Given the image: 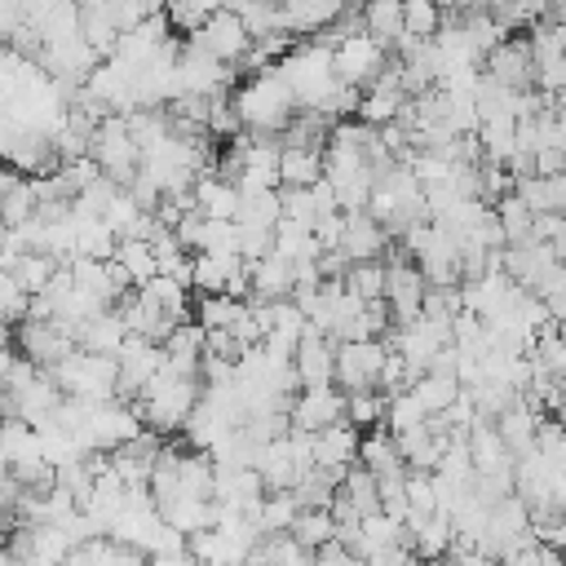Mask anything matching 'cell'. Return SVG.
<instances>
[{"instance_id": "obj_45", "label": "cell", "mask_w": 566, "mask_h": 566, "mask_svg": "<svg viewBox=\"0 0 566 566\" xmlns=\"http://www.w3.org/2000/svg\"><path fill=\"white\" fill-rule=\"evenodd\" d=\"M226 0H164V18L181 31H199L208 13H217Z\"/></svg>"}, {"instance_id": "obj_40", "label": "cell", "mask_w": 566, "mask_h": 566, "mask_svg": "<svg viewBox=\"0 0 566 566\" xmlns=\"http://www.w3.org/2000/svg\"><path fill=\"white\" fill-rule=\"evenodd\" d=\"M385 394L380 389H358V394H345V420L354 429H376L385 424Z\"/></svg>"}, {"instance_id": "obj_17", "label": "cell", "mask_w": 566, "mask_h": 566, "mask_svg": "<svg viewBox=\"0 0 566 566\" xmlns=\"http://www.w3.org/2000/svg\"><path fill=\"white\" fill-rule=\"evenodd\" d=\"M358 442H363V429H354L349 420H336L314 433V464L345 473L349 464H358Z\"/></svg>"}, {"instance_id": "obj_22", "label": "cell", "mask_w": 566, "mask_h": 566, "mask_svg": "<svg viewBox=\"0 0 566 566\" xmlns=\"http://www.w3.org/2000/svg\"><path fill=\"white\" fill-rule=\"evenodd\" d=\"M124 340H128V327H124V318H119L115 305L102 310V314H93L88 323L75 327V345L88 349V354H119Z\"/></svg>"}, {"instance_id": "obj_7", "label": "cell", "mask_w": 566, "mask_h": 566, "mask_svg": "<svg viewBox=\"0 0 566 566\" xmlns=\"http://www.w3.org/2000/svg\"><path fill=\"white\" fill-rule=\"evenodd\" d=\"M385 354H389L385 340H340V345H336V385H340L345 394L380 389Z\"/></svg>"}, {"instance_id": "obj_4", "label": "cell", "mask_w": 566, "mask_h": 566, "mask_svg": "<svg viewBox=\"0 0 566 566\" xmlns=\"http://www.w3.org/2000/svg\"><path fill=\"white\" fill-rule=\"evenodd\" d=\"M88 155H93L97 168H102L111 181H119V186H128V181L137 177V168H142V150H137L133 137H128L124 111L97 119V128H93V137H88Z\"/></svg>"}, {"instance_id": "obj_29", "label": "cell", "mask_w": 566, "mask_h": 566, "mask_svg": "<svg viewBox=\"0 0 566 566\" xmlns=\"http://www.w3.org/2000/svg\"><path fill=\"white\" fill-rule=\"evenodd\" d=\"M283 217V199L279 190H239V226H256V230H274Z\"/></svg>"}, {"instance_id": "obj_44", "label": "cell", "mask_w": 566, "mask_h": 566, "mask_svg": "<svg viewBox=\"0 0 566 566\" xmlns=\"http://www.w3.org/2000/svg\"><path fill=\"white\" fill-rule=\"evenodd\" d=\"M420 420H429V411L420 407V398H416L411 389H402V394H394V398L385 402V429H389V433H402V429H411V424H420Z\"/></svg>"}, {"instance_id": "obj_56", "label": "cell", "mask_w": 566, "mask_h": 566, "mask_svg": "<svg viewBox=\"0 0 566 566\" xmlns=\"http://www.w3.org/2000/svg\"><path fill=\"white\" fill-rule=\"evenodd\" d=\"M4 345H9V323L0 318V349H4Z\"/></svg>"}, {"instance_id": "obj_55", "label": "cell", "mask_w": 566, "mask_h": 566, "mask_svg": "<svg viewBox=\"0 0 566 566\" xmlns=\"http://www.w3.org/2000/svg\"><path fill=\"white\" fill-rule=\"evenodd\" d=\"M75 4H80V9H106L111 0H75Z\"/></svg>"}, {"instance_id": "obj_14", "label": "cell", "mask_w": 566, "mask_h": 566, "mask_svg": "<svg viewBox=\"0 0 566 566\" xmlns=\"http://www.w3.org/2000/svg\"><path fill=\"white\" fill-rule=\"evenodd\" d=\"M287 420L292 429H305V433H318L336 420H345V394L332 389V385H314V389H296V398L287 402Z\"/></svg>"}, {"instance_id": "obj_16", "label": "cell", "mask_w": 566, "mask_h": 566, "mask_svg": "<svg viewBox=\"0 0 566 566\" xmlns=\"http://www.w3.org/2000/svg\"><path fill=\"white\" fill-rule=\"evenodd\" d=\"M385 243H389V230L367 212V208H358V212H345V230H340V252L349 256V261H376L380 252H385Z\"/></svg>"}, {"instance_id": "obj_52", "label": "cell", "mask_w": 566, "mask_h": 566, "mask_svg": "<svg viewBox=\"0 0 566 566\" xmlns=\"http://www.w3.org/2000/svg\"><path fill=\"white\" fill-rule=\"evenodd\" d=\"M150 566H199V562H195L190 548H186V553H172V557H150Z\"/></svg>"}, {"instance_id": "obj_34", "label": "cell", "mask_w": 566, "mask_h": 566, "mask_svg": "<svg viewBox=\"0 0 566 566\" xmlns=\"http://www.w3.org/2000/svg\"><path fill=\"white\" fill-rule=\"evenodd\" d=\"M460 389H464V385H460L455 376H438V371H424V376L411 380V394L420 398V407H424L429 416H442V411L460 398Z\"/></svg>"}, {"instance_id": "obj_32", "label": "cell", "mask_w": 566, "mask_h": 566, "mask_svg": "<svg viewBox=\"0 0 566 566\" xmlns=\"http://www.w3.org/2000/svg\"><path fill=\"white\" fill-rule=\"evenodd\" d=\"M274 252L301 261V256H318V239H314V226L310 221H296V217H279L274 226Z\"/></svg>"}, {"instance_id": "obj_48", "label": "cell", "mask_w": 566, "mask_h": 566, "mask_svg": "<svg viewBox=\"0 0 566 566\" xmlns=\"http://www.w3.org/2000/svg\"><path fill=\"white\" fill-rule=\"evenodd\" d=\"M535 88L548 93L553 102L566 93V57H548V62H535Z\"/></svg>"}, {"instance_id": "obj_25", "label": "cell", "mask_w": 566, "mask_h": 566, "mask_svg": "<svg viewBox=\"0 0 566 566\" xmlns=\"http://www.w3.org/2000/svg\"><path fill=\"white\" fill-rule=\"evenodd\" d=\"M363 31H367L371 40H380L385 49H398V40L407 35L402 0H367V4H363Z\"/></svg>"}, {"instance_id": "obj_3", "label": "cell", "mask_w": 566, "mask_h": 566, "mask_svg": "<svg viewBox=\"0 0 566 566\" xmlns=\"http://www.w3.org/2000/svg\"><path fill=\"white\" fill-rule=\"evenodd\" d=\"M274 71L287 80V88L296 93V106H310V111H318L332 93H336V57H332V44H323V40H310V44H296V49H287L279 62H274Z\"/></svg>"}, {"instance_id": "obj_1", "label": "cell", "mask_w": 566, "mask_h": 566, "mask_svg": "<svg viewBox=\"0 0 566 566\" xmlns=\"http://www.w3.org/2000/svg\"><path fill=\"white\" fill-rule=\"evenodd\" d=\"M234 115H239V124H243L248 133L279 137V133L292 124V115H296V93L287 88V80H283L274 66H265V71H256V75L234 93Z\"/></svg>"}, {"instance_id": "obj_58", "label": "cell", "mask_w": 566, "mask_h": 566, "mask_svg": "<svg viewBox=\"0 0 566 566\" xmlns=\"http://www.w3.org/2000/svg\"><path fill=\"white\" fill-rule=\"evenodd\" d=\"M548 4H553V9H557V0H548Z\"/></svg>"}, {"instance_id": "obj_30", "label": "cell", "mask_w": 566, "mask_h": 566, "mask_svg": "<svg viewBox=\"0 0 566 566\" xmlns=\"http://www.w3.org/2000/svg\"><path fill=\"white\" fill-rule=\"evenodd\" d=\"M80 35L88 40V49H93L97 57H111L124 31H119V22H115V13H111V4H106V9H80Z\"/></svg>"}, {"instance_id": "obj_13", "label": "cell", "mask_w": 566, "mask_h": 566, "mask_svg": "<svg viewBox=\"0 0 566 566\" xmlns=\"http://www.w3.org/2000/svg\"><path fill=\"white\" fill-rule=\"evenodd\" d=\"M482 62H486V75L500 80L504 88H517V93H531V88H535V57H531L526 35L500 40Z\"/></svg>"}, {"instance_id": "obj_38", "label": "cell", "mask_w": 566, "mask_h": 566, "mask_svg": "<svg viewBox=\"0 0 566 566\" xmlns=\"http://www.w3.org/2000/svg\"><path fill=\"white\" fill-rule=\"evenodd\" d=\"M495 217H500V226H504V243H522V239H531L535 212L526 208V199H522L517 190H509V195L495 199Z\"/></svg>"}, {"instance_id": "obj_27", "label": "cell", "mask_w": 566, "mask_h": 566, "mask_svg": "<svg viewBox=\"0 0 566 566\" xmlns=\"http://www.w3.org/2000/svg\"><path fill=\"white\" fill-rule=\"evenodd\" d=\"M62 270V261L57 256H49V252H18L13 261H9V274L22 283V292L27 296H40L49 283H53V274Z\"/></svg>"}, {"instance_id": "obj_43", "label": "cell", "mask_w": 566, "mask_h": 566, "mask_svg": "<svg viewBox=\"0 0 566 566\" xmlns=\"http://www.w3.org/2000/svg\"><path fill=\"white\" fill-rule=\"evenodd\" d=\"M402 22H407V35L429 40L442 31V4L438 0H402Z\"/></svg>"}, {"instance_id": "obj_8", "label": "cell", "mask_w": 566, "mask_h": 566, "mask_svg": "<svg viewBox=\"0 0 566 566\" xmlns=\"http://www.w3.org/2000/svg\"><path fill=\"white\" fill-rule=\"evenodd\" d=\"M424 292H429V279L420 274V265H416L411 256H394V261H385V301H389L394 323H411V318H420Z\"/></svg>"}, {"instance_id": "obj_20", "label": "cell", "mask_w": 566, "mask_h": 566, "mask_svg": "<svg viewBox=\"0 0 566 566\" xmlns=\"http://www.w3.org/2000/svg\"><path fill=\"white\" fill-rule=\"evenodd\" d=\"M513 190L526 199L531 212H562V217H566V168H562V172L513 177Z\"/></svg>"}, {"instance_id": "obj_26", "label": "cell", "mask_w": 566, "mask_h": 566, "mask_svg": "<svg viewBox=\"0 0 566 566\" xmlns=\"http://www.w3.org/2000/svg\"><path fill=\"white\" fill-rule=\"evenodd\" d=\"M71 221H75V248H80V256H93V261H111L115 256L119 234L102 217H84V212L71 208Z\"/></svg>"}, {"instance_id": "obj_15", "label": "cell", "mask_w": 566, "mask_h": 566, "mask_svg": "<svg viewBox=\"0 0 566 566\" xmlns=\"http://www.w3.org/2000/svg\"><path fill=\"white\" fill-rule=\"evenodd\" d=\"M292 367H296V376H301V389L332 385V380H336V340L323 336V332H314V327L305 323V336H301V345H296V354H292Z\"/></svg>"}, {"instance_id": "obj_28", "label": "cell", "mask_w": 566, "mask_h": 566, "mask_svg": "<svg viewBox=\"0 0 566 566\" xmlns=\"http://www.w3.org/2000/svg\"><path fill=\"white\" fill-rule=\"evenodd\" d=\"M495 429H500V438L509 442V451H513V455H522V451H531V447H535L539 416H535V407L522 398V402H513V407L495 420Z\"/></svg>"}, {"instance_id": "obj_2", "label": "cell", "mask_w": 566, "mask_h": 566, "mask_svg": "<svg viewBox=\"0 0 566 566\" xmlns=\"http://www.w3.org/2000/svg\"><path fill=\"white\" fill-rule=\"evenodd\" d=\"M199 398H203L199 376H181V371H168V367H164V371L133 398V407H137L142 424H150L155 433H172V429H186V420H190V411L199 407Z\"/></svg>"}, {"instance_id": "obj_41", "label": "cell", "mask_w": 566, "mask_h": 566, "mask_svg": "<svg viewBox=\"0 0 566 566\" xmlns=\"http://www.w3.org/2000/svg\"><path fill=\"white\" fill-rule=\"evenodd\" d=\"M40 212V199H35V181L31 177H18V186L4 195V203H0V226L4 230H13V226H22V221H31Z\"/></svg>"}, {"instance_id": "obj_31", "label": "cell", "mask_w": 566, "mask_h": 566, "mask_svg": "<svg viewBox=\"0 0 566 566\" xmlns=\"http://www.w3.org/2000/svg\"><path fill=\"white\" fill-rule=\"evenodd\" d=\"M336 495H345L363 517H367V513H380V482H376V473L363 469V464H349V469H345Z\"/></svg>"}, {"instance_id": "obj_53", "label": "cell", "mask_w": 566, "mask_h": 566, "mask_svg": "<svg viewBox=\"0 0 566 566\" xmlns=\"http://www.w3.org/2000/svg\"><path fill=\"white\" fill-rule=\"evenodd\" d=\"M539 566H566V553H562V548H548V544H544V548H539Z\"/></svg>"}, {"instance_id": "obj_39", "label": "cell", "mask_w": 566, "mask_h": 566, "mask_svg": "<svg viewBox=\"0 0 566 566\" xmlns=\"http://www.w3.org/2000/svg\"><path fill=\"white\" fill-rule=\"evenodd\" d=\"M248 301L239 296H226V292H199V305H195V318L203 327H234V318L243 314Z\"/></svg>"}, {"instance_id": "obj_10", "label": "cell", "mask_w": 566, "mask_h": 566, "mask_svg": "<svg viewBox=\"0 0 566 566\" xmlns=\"http://www.w3.org/2000/svg\"><path fill=\"white\" fill-rule=\"evenodd\" d=\"M469 460H473V473H478V478H495V482L513 486V464H517V455H513L509 442L500 438L495 420H486V416L473 420V429H469Z\"/></svg>"}, {"instance_id": "obj_5", "label": "cell", "mask_w": 566, "mask_h": 566, "mask_svg": "<svg viewBox=\"0 0 566 566\" xmlns=\"http://www.w3.org/2000/svg\"><path fill=\"white\" fill-rule=\"evenodd\" d=\"M190 40H195L199 49H208L217 62H226V66H234V62H243V57L252 53V31H248V22H243L230 4H221L217 13H208L203 27L190 31Z\"/></svg>"}, {"instance_id": "obj_33", "label": "cell", "mask_w": 566, "mask_h": 566, "mask_svg": "<svg viewBox=\"0 0 566 566\" xmlns=\"http://www.w3.org/2000/svg\"><path fill=\"white\" fill-rule=\"evenodd\" d=\"M142 292L168 314V318H190V283H181V279H172V274H155L150 283H142Z\"/></svg>"}, {"instance_id": "obj_37", "label": "cell", "mask_w": 566, "mask_h": 566, "mask_svg": "<svg viewBox=\"0 0 566 566\" xmlns=\"http://www.w3.org/2000/svg\"><path fill=\"white\" fill-rule=\"evenodd\" d=\"M287 535L314 553V548H323V544L336 539V517H332V509H301Z\"/></svg>"}, {"instance_id": "obj_42", "label": "cell", "mask_w": 566, "mask_h": 566, "mask_svg": "<svg viewBox=\"0 0 566 566\" xmlns=\"http://www.w3.org/2000/svg\"><path fill=\"white\" fill-rule=\"evenodd\" d=\"M345 283H349V292H358L363 301H380V296H385V261H380V256H376V261H349Z\"/></svg>"}, {"instance_id": "obj_50", "label": "cell", "mask_w": 566, "mask_h": 566, "mask_svg": "<svg viewBox=\"0 0 566 566\" xmlns=\"http://www.w3.org/2000/svg\"><path fill=\"white\" fill-rule=\"evenodd\" d=\"M363 557L358 553H349L340 539H332V544H323V548H314V566H358Z\"/></svg>"}, {"instance_id": "obj_18", "label": "cell", "mask_w": 566, "mask_h": 566, "mask_svg": "<svg viewBox=\"0 0 566 566\" xmlns=\"http://www.w3.org/2000/svg\"><path fill=\"white\" fill-rule=\"evenodd\" d=\"M349 0H279V18H283V31H296V35H318L327 31L332 22H340Z\"/></svg>"}, {"instance_id": "obj_54", "label": "cell", "mask_w": 566, "mask_h": 566, "mask_svg": "<svg viewBox=\"0 0 566 566\" xmlns=\"http://www.w3.org/2000/svg\"><path fill=\"white\" fill-rule=\"evenodd\" d=\"M0 566H27V562H22V557H18L9 544H0Z\"/></svg>"}, {"instance_id": "obj_51", "label": "cell", "mask_w": 566, "mask_h": 566, "mask_svg": "<svg viewBox=\"0 0 566 566\" xmlns=\"http://www.w3.org/2000/svg\"><path fill=\"white\" fill-rule=\"evenodd\" d=\"M111 566H150V553H142V548L115 539V548H111Z\"/></svg>"}, {"instance_id": "obj_23", "label": "cell", "mask_w": 566, "mask_h": 566, "mask_svg": "<svg viewBox=\"0 0 566 566\" xmlns=\"http://www.w3.org/2000/svg\"><path fill=\"white\" fill-rule=\"evenodd\" d=\"M323 177V146H279V186H314Z\"/></svg>"}, {"instance_id": "obj_47", "label": "cell", "mask_w": 566, "mask_h": 566, "mask_svg": "<svg viewBox=\"0 0 566 566\" xmlns=\"http://www.w3.org/2000/svg\"><path fill=\"white\" fill-rule=\"evenodd\" d=\"M279 199H283V217H296V221H318V203L310 195V186H279Z\"/></svg>"}, {"instance_id": "obj_36", "label": "cell", "mask_w": 566, "mask_h": 566, "mask_svg": "<svg viewBox=\"0 0 566 566\" xmlns=\"http://www.w3.org/2000/svg\"><path fill=\"white\" fill-rule=\"evenodd\" d=\"M115 261L124 265V274L133 279V287H142V283H150L159 274V256H155V248L146 239H119Z\"/></svg>"}, {"instance_id": "obj_35", "label": "cell", "mask_w": 566, "mask_h": 566, "mask_svg": "<svg viewBox=\"0 0 566 566\" xmlns=\"http://www.w3.org/2000/svg\"><path fill=\"white\" fill-rule=\"evenodd\" d=\"M296 513H301V500H296L292 491H265L261 504H256V522H261L265 535H283V531H292Z\"/></svg>"}, {"instance_id": "obj_11", "label": "cell", "mask_w": 566, "mask_h": 566, "mask_svg": "<svg viewBox=\"0 0 566 566\" xmlns=\"http://www.w3.org/2000/svg\"><path fill=\"white\" fill-rule=\"evenodd\" d=\"M115 358H119V389H115V398H128V402L164 371V345H155L146 336H128Z\"/></svg>"}, {"instance_id": "obj_24", "label": "cell", "mask_w": 566, "mask_h": 566, "mask_svg": "<svg viewBox=\"0 0 566 566\" xmlns=\"http://www.w3.org/2000/svg\"><path fill=\"white\" fill-rule=\"evenodd\" d=\"M358 464L371 469L376 478H385V473H402V469H407V460H402L394 433L380 429V424H376L371 433H363V442H358Z\"/></svg>"}, {"instance_id": "obj_49", "label": "cell", "mask_w": 566, "mask_h": 566, "mask_svg": "<svg viewBox=\"0 0 566 566\" xmlns=\"http://www.w3.org/2000/svg\"><path fill=\"white\" fill-rule=\"evenodd\" d=\"M274 252V230H256V226H239V256L243 261H261Z\"/></svg>"}, {"instance_id": "obj_9", "label": "cell", "mask_w": 566, "mask_h": 566, "mask_svg": "<svg viewBox=\"0 0 566 566\" xmlns=\"http://www.w3.org/2000/svg\"><path fill=\"white\" fill-rule=\"evenodd\" d=\"M18 349H22V358H31L35 367H53V363H62L66 354H75L80 345H75V336L62 327V323H53V318H18Z\"/></svg>"}, {"instance_id": "obj_21", "label": "cell", "mask_w": 566, "mask_h": 566, "mask_svg": "<svg viewBox=\"0 0 566 566\" xmlns=\"http://www.w3.org/2000/svg\"><path fill=\"white\" fill-rule=\"evenodd\" d=\"M195 203H199L203 217H226V221H234V212H239V186H234L230 177H221L217 164H212V168H203L199 181H195Z\"/></svg>"}, {"instance_id": "obj_19", "label": "cell", "mask_w": 566, "mask_h": 566, "mask_svg": "<svg viewBox=\"0 0 566 566\" xmlns=\"http://www.w3.org/2000/svg\"><path fill=\"white\" fill-rule=\"evenodd\" d=\"M248 279H252V296H261V301H287L292 287H296V265L283 252H270V256L252 261V274Z\"/></svg>"}, {"instance_id": "obj_57", "label": "cell", "mask_w": 566, "mask_h": 566, "mask_svg": "<svg viewBox=\"0 0 566 566\" xmlns=\"http://www.w3.org/2000/svg\"><path fill=\"white\" fill-rule=\"evenodd\" d=\"M354 4H367V0H354Z\"/></svg>"}, {"instance_id": "obj_12", "label": "cell", "mask_w": 566, "mask_h": 566, "mask_svg": "<svg viewBox=\"0 0 566 566\" xmlns=\"http://www.w3.org/2000/svg\"><path fill=\"white\" fill-rule=\"evenodd\" d=\"M230 88V66L217 62L208 49H199L195 40L177 53V93H203V97H217Z\"/></svg>"}, {"instance_id": "obj_6", "label": "cell", "mask_w": 566, "mask_h": 566, "mask_svg": "<svg viewBox=\"0 0 566 566\" xmlns=\"http://www.w3.org/2000/svg\"><path fill=\"white\" fill-rule=\"evenodd\" d=\"M332 57H336V80H340V84H354V88H371V84H376V75L389 66L385 44H380V40H371L367 31H363V35H354V31H349L345 40H336Z\"/></svg>"}, {"instance_id": "obj_46", "label": "cell", "mask_w": 566, "mask_h": 566, "mask_svg": "<svg viewBox=\"0 0 566 566\" xmlns=\"http://www.w3.org/2000/svg\"><path fill=\"white\" fill-rule=\"evenodd\" d=\"M199 252H239V221H226V217H208V221H203V239H199Z\"/></svg>"}]
</instances>
